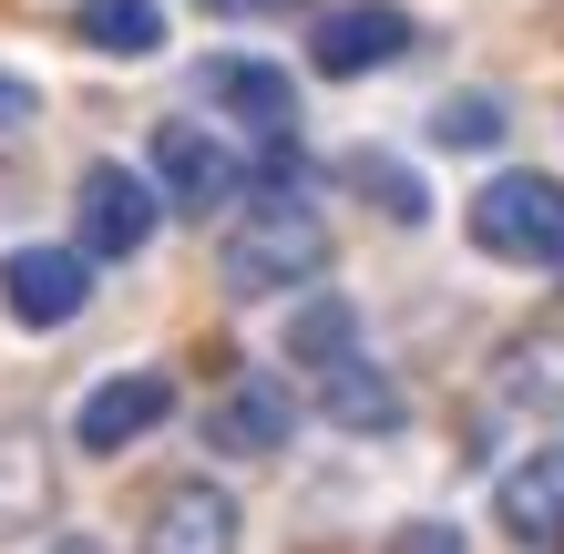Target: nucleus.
<instances>
[{
    "mask_svg": "<svg viewBox=\"0 0 564 554\" xmlns=\"http://www.w3.org/2000/svg\"><path fill=\"white\" fill-rule=\"evenodd\" d=\"M318 268H328V226H318V206L297 185L247 195L237 226H226V247H216L226 298H278V287H308Z\"/></svg>",
    "mask_w": 564,
    "mask_h": 554,
    "instance_id": "obj_1",
    "label": "nucleus"
},
{
    "mask_svg": "<svg viewBox=\"0 0 564 554\" xmlns=\"http://www.w3.org/2000/svg\"><path fill=\"white\" fill-rule=\"evenodd\" d=\"M482 257H503V268H554L564 257V185L554 175H492L473 206H462Z\"/></svg>",
    "mask_w": 564,
    "mask_h": 554,
    "instance_id": "obj_2",
    "label": "nucleus"
},
{
    "mask_svg": "<svg viewBox=\"0 0 564 554\" xmlns=\"http://www.w3.org/2000/svg\"><path fill=\"white\" fill-rule=\"evenodd\" d=\"M83 298H93V257L83 247H11L0 257V308L21 329H62V318H83Z\"/></svg>",
    "mask_w": 564,
    "mask_h": 554,
    "instance_id": "obj_3",
    "label": "nucleus"
},
{
    "mask_svg": "<svg viewBox=\"0 0 564 554\" xmlns=\"http://www.w3.org/2000/svg\"><path fill=\"white\" fill-rule=\"evenodd\" d=\"M154 216H164V195L144 175H123V165H93L73 185V226H83V257H144L154 247Z\"/></svg>",
    "mask_w": 564,
    "mask_h": 554,
    "instance_id": "obj_4",
    "label": "nucleus"
},
{
    "mask_svg": "<svg viewBox=\"0 0 564 554\" xmlns=\"http://www.w3.org/2000/svg\"><path fill=\"white\" fill-rule=\"evenodd\" d=\"M154 185L175 195L185 216H216V206H237V195H247V165L206 134V123L175 113V123H154Z\"/></svg>",
    "mask_w": 564,
    "mask_h": 554,
    "instance_id": "obj_5",
    "label": "nucleus"
},
{
    "mask_svg": "<svg viewBox=\"0 0 564 554\" xmlns=\"http://www.w3.org/2000/svg\"><path fill=\"white\" fill-rule=\"evenodd\" d=\"M401 52H411L401 0H349V11H328L308 31V73H328V83H359V73H380V62H401Z\"/></svg>",
    "mask_w": 564,
    "mask_h": 554,
    "instance_id": "obj_6",
    "label": "nucleus"
},
{
    "mask_svg": "<svg viewBox=\"0 0 564 554\" xmlns=\"http://www.w3.org/2000/svg\"><path fill=\"white\" fill-rule=\"evenodd\" d=\"M164 411H175V380H164V370H113V380L73 411V442H83V452H123V442H144Z\"/></svg>",
    "mask_w": 564,
    "mask_h": 554,
    "instance_id": "obj_7",
    "label": "nucleus"
},
{
    "mask_svg": "<svg viewBox=\"0 0 564 554\" xmlns=\"http://www.w3.org/2000/svg\"><path fill=\"white\" fill-rule=\"evenodd\" d=\"M144 554H237V503L216 482H164L144 513Z\"/></svg>",
    "mask_w": 564,
    "mask_h": 554,
    "instance_id": "obj_8",
    "label": "nucleus"
},
{
    "mask_svg": "<svg viewBox=\"0 0 564 554\" xmlns=\"http://www.w3.org/2000/svg\"><path fill=\"white\" fill-rule=\"evenodd\" d=\"M195 104H226V113H247L257 134H288V123H297V83L278 73V62H247V52H216L206 73H195Z\"/></svg>",
    "mask_w": 564,
    "mask_h": 554,
    "instance_id": "obj_9",
    "label": "nucleus"
},
{
    "mask_svg": "<svg viewBox=\"0 0 564 554\" xmlns=\"http://www.w3.org/2000/svg\"><path fill=\"white\" fill-rule=\"evenodd\" d=\"M492 513H503V534H513L523 554H564V452L513 463L503 493H492Z\"/></svg>",
    "mask_w": 564,
    "mask_h": 554,
    "instance_id": "obj_10",
    "label": "nucleus"
},
{
    "mask_svg": "<svg viewBox=\"0 0 564 554\" xmlns=\"http://www.w3.org/2000/svg\"><path fill=\"white\" fill-rule=\"evenodd\" d=\"M288 421H297V401H288V380H268V370H247L226 401L206 411V442L216 452H278L288 442Z\"/></svg>",
    "mask_w": 564,
    "mask_h": 554,
    "instance_id": "obj_11",
    "label": "nucleus"
},
{
    "mask_svg": "<svg viewBox=\"0 0 564 554\" xmlns=\"http://www.w3.org/2000/svg\"><path fill=\"white\" fill-rule=\"evenodd\" d=\"M318 411L339 421V432H401L411 401H401V380L370 370V360H339V370H318Z\"/></svg>",
    "mask_w": 564,
    "mask_h": 554,
    "instance_id": "obj_12",
    "label": "nucleus"
},
{
    "mask_svg": "<svg viewBox=\"0 0 564 554\" xmlns=\"http://www.w3.org/2000/svg\"><path fill=\"white\" fill-rule=\"evenodd\" d=\"M73 31L93 52H113V62H154L164 52V11H154V0H83Z\"/></svg>",
    "mask_w": 564,
    "mask_h": 554,
    "instance_id": "obj_13",
    "label": "nucleus"
},
{
    "mask_svg": "<svg viewBox=\"0 0 564 554\" xmlns=\"http://www.w3.org/2000/svg\"><path fill=\"white\" fill-rule=\"evenodd\" d=\"M503 390L523 411H564V318H554V329H523L503 349Z\"/></svg>",
    "mask_w": 564,
    "mask_h": 554,
    "instance_id": "obj_14",
    "label": "nucleus"
},
{
    "mask_svg": "<svg viewBox=\"0 0 564 554\" xmlns=\"http://www.w3.org/2000/svg\"><path fill=\"white\" fill-rule=\"evenodd\" d=\"M431 144H462V154L503 144V104H492V93H442V104H431Z\"/></svg>",
    "mask_w": 564,
    "mask_h": 554,
    "instance_id": "obj_15",
    "label": "nucleus"
},
{
    "mask_svg": "<svg viewBox=\"0 0 564 554\" xmlns=\"http://www.w3.org/2000/svg\"><path fill=\"white\" fill-rule=\"evenodd\" d=\"M288 360H308V370H339V360H359V349H349V308H339V298L297 308V329H288Z\"/></svg>",
    "mask_w": 564,
    "mask_h": 554,
    "instance_id": "obj_16",
    "label": "nucleus"
},
{
    "mask_svg": "<svg viewBox=\"0 0 564 554\" xmlns=\"http://www.w3.org/2000/svg\"><path fill=\"white\" fill-rule=\"evenodd\" d=\"M349 185H359V195H380V216H390V226H421V216H431V206H421V185L390 165V154H349Z\"/></svg>",
    "mask_w": 564,
    "mask_h": 554,
    "instance_id": "obj_17",
    "label": "nucleus"
},
{
    "mask_svg": "<svg viewBox=\"0 0 564 554\" xmlns=\"http://www.w3.org/2000/svg\"><path fill=\"white\" fill-rule=\"evenodd\" d=\"M42 493H52V482H42V463H31V452H21L11 432H0V524H21V513H42Z\"/></svg>",
    "mask_w": 564,
    "mask_h": 554,
    "instance_id": "obj_18",
    "label": "nucleus"
},
{
    "mask_svg": "<svg viewBox=\"0 0 564 554\" xmlns=\"http://www.w3.org/2000/svg\"><path fill=\"white\" fill-rule=\"evenodd\" d=\"M390 554H462V524H401Z\"/></svg>",
    "mask_w": 564,
    "mask_h": 554,
    "instance_id": "obj_19",
    "label": "nucleus"
},
{
    "mask_svg": "<svg viewBox=\"0 0 564 554\" xmlns=\"http://www.w3.org/2000/svg\"><path fill=\"white\" fill-rule=\"evenodd\" d=\"M31 113H42V93H31V83H11V73H0V134H21V123Z\"/></svg>",
    "mask_w": 564,
    "mask_h": 554,
    "instance_id": "obj_20",
    "label": "nucleus"
},
{
    "mask_svg": "<svg viewBox=\"0 0 564 554\" xmlns=\"http://www.w3.org/2000/svg\"><path fill=\"white\" fill-rule=\"evenodd\" d=\"M206 11H226V21H257V11H288V0H206Z\"/></svg>",
    "mask_w": 564,
    "mask_h": 554,
    "instance_id": "obj_21",
    "label": "nucleus"
},
{
    "mask_svg": "<svg viewBox=\"0 0 564 554\" xmlns=\"http://www.w3.org/2000/svg\"><path fill=\"white\" fill-rule=\"evenodd\" d=\"M42 554H104V544H83V534H62V544H42Z\"/></svg>",
    "mask_w": 564,
    "mask_h": 554,
    "instance_id": "obj_22",
    "label": "nucleus"
}]
</instances>
